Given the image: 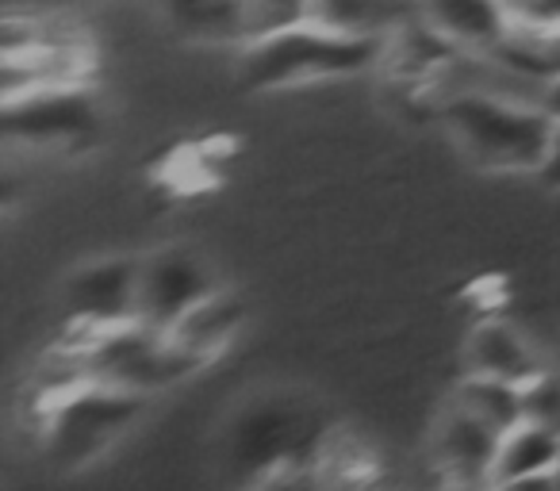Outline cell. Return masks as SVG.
<instances>
[{
    "label": "cell",
    "mask_w": 560,
    "mask_h": 491,
    "mask_svg": "<svg viewBox=\"0 0 560 491\" xmlns=\"http://www.w3.org/2000/svg\"><path fill=\"white\" fill-rule=\"evenodd\" d=\"M445 127L460 154L480 169L537 173L549 147L552 116L541 104L506 101L495 93H450L442 104Z\"/></svg>",
    "instance_id": "obj_1"
},
{
    "label": "cell",
    "mask_w": 560,
    "mask_h": 491,
    "mask_svg": "<svg viewBox=\"0 0 560 491\" xmlns=\"http://www.w3.org/2000/svg\"><path fill=\"white\" fill-rule=\"evenodd\" d=\"M388 39L373 35H346L323 24H300L292 32L269 35L242 47V81L257 93L265 89H296L315 81L350 78L384 62Z\"/></svg>",
    "instance_id": "obj_2"
},
{
    "label": "cell",
    "mask_w": 560,
    "mask_h": 491,
    "mask_svg": "<svg viewBox=\"0 0 560 491\" xmlns=\"http://www.w3.org/2000/svg\"><path fill=\"white\" fill-rule=\"evenodd\" d=\"M203 361L180 350L165 330H154L147 323H124V327H108L85 335L78 350V373L93 384H108V388L131 391V396H154L173 384L188 381L200 373Z\"/></svg>",
    "instance_id": "obj_3"
},
{
    "label": "cell",
    "mask_w": 560,
    "mask_h": 491,
    "mask_svg": "<svg viewBox=\"0 0 560 491\" xmlns=\"http://www.w3.org/2000/svg\"><path fill=\"white\" fill-rule=\"evenodd\" d=\"M147 396L108 388V384L78 381L55 396L43 422V442L58 465H85L104 453L135 419L142 414Z\"/></svg>",
    "instance_id": "obj_4"
},
{
    "label": "cell",
    "mask_w": 560,
    "mask_h": 491,
    "mask_svg": "<svg viewBox=\"0 0 560 491\" xmlns=\"http://www.w3.org/2000/svg\"><path fill=\"white\" fill-rule=\"evenodd\" d=\"M219 289L211 269L185 246L139 261V323L170 335L203 296Z\"/></svg>",
    "instance_id": "obj_5"
},
{
    "label": "cell",
    "mask_w": 560,
    "mask_h": 491,
    "mask_svg": "<svg viewBox=\"0 0 560 491\" xmlns=\"http://www.w3.org/2000/svg\"><path fill=\"white\" fill-rule=\"evenodd\" d=\"M499 437L488 422L468 414L457 399L445 404L430 430V460L442 476L445 491H483L491 483V465H495Z\"/></svg>",
    "instance_id": "obj_6"
},
{
    "label": "cell",
    "mask_w": 560,
    "mask_h": 491,
    "mask_svg": "<svg viewBox=\"0 0 560 491\" xmlns=\"http://www.w3.org/2000/svg\"><path fill=\"white\" fill-rule=\"evenodd\" d=\"M66 304L81 335L135 323L139 319V261L112 258L85 266L66 284Z\"/></svg>",
    "instance_id": "obj_7"
},
{
    "label": "cell",
    "mask_w": 560,
    "mask_h": 491,
    "mask_svg": "<svg viewBox=\"0 0 560 491\" xmlns=\"http://www.w3.org/2000/svg\"><path fill=\"white\" fill-rule=\"evenodd\" d=\"M12 139L50 142V147H73L81 139H93L96 112L85 96V85L35 89L16 101H4Z\"/></svg>",
    "instance_id": "obj_8"
},
{
    "label": "cell",
    "mask_w": 560,
    "mask_h": 491,
    "mask_svg": "<svg viewBox=\"0 0 560 491\" xmlns=\"http://www.w3.org/2000/svg\"><path fill=\"white\" fill-rule=\"evenodd\" d=\"M415 16L460 55H491L511 35L506 0H415Z\"/></svg>",
    "instance_id": "obj_9"
},
{
    "label": "cell",
    "mask_w": 560,
    "mask_h": 491,
    "mask_svg": "<svg viewBox=\"0 0 560 491\" xmlns=\"http://www.w3.org/2000/svg\"><path fill=\"white\" fill-rule=\"evenodd\" d=\"M465 373L495 376V381H511L526 388L529 381H537L549 369L518 327L503 319H483L480 327H472L465 342Z\"/></svg>",
    "instance_id": "obj_10"
},
{
    "label": "cell",
    "mask_w": 560,
    "mask_h": 491,
    "mask_svg": "<svg viewBox=\"0 0 560 491\" xmlns=\"http://www.w3.org/2000/svg\"><path fill=\"white\" fill-rule=\"evenodd\" d=\"M242 327H246V300L219 284L211 296H203L200 304L170 330V338L180 350H188L192 358H200L203 365H208V361H215L219 353L238 338Z\"/></svg>",
    "instance_id": "obj_11"
},
{
    "label": "cell",
    "mask_w": 560,
    "mask_h": 491,
    "mask_svg": "<svg viewBox=\"0 0 560 491\" xmlns=\"http://www.w3.org/2000/svg\"><path fill=\"white\" fill-rule=\"evenodd\" d=\"M165 27L192 43L246 47V0H154Z\"/></svg>",
    "instance_id": "obj_12"
},
{
    "label": "cell",
    "mask_w": 560,
    "mask_h": 491,
    "mask_svg": "<svg viewBox=\"0 0 560 491\" xmlns=\"http://www.w3.org/2000/svg\"><path fill=\"white\" fill-rule=\"evenodd\" d=\"M312 20L346 35L388 39L396 27L415 20V0H312Z\"/></svg>",
    "instance_id": "obj_13"
},
{
    "label": "cell",
    "mask_w": 560,
    "mask_h": 491,
    "mask_svg": "<svg viewBox=\"0 0 560 491\" xmlns=\"http://www.w3.org/2000/svg\"><path fill=\"white\" fill-rule=\"evenodd\" d=\"M560 460V434L557 430L518 422L499 437L495 465H491V483L495 480H522V476H545Z\"/></svg>",
    "instance_id": "obj_14"
},
{
    "label": "cell",
    "mask_w": 560,
    "mask_h": 491,
    "mask_svg": "<svg viewBox=\"0 0 560 491\" xmlns=\"http://www.w3.org/2000/svg\"><path fill=\"white\" fill-rule=\"evenodd\" d=\"M460 407L468 414H476L480 422H488L495 434H506L522 422V388L511 381H495V376L465 373L453 391Z\"/></svg>",
    "instance_id": "obj_15"
},
{
    "label": "cell",
    "mask_w": 560,
    "mask_h": 491,
    "mask_svg": "<svg viewBox=\"0 0 560 491\" xmlns=\"http://www.w3.org/2000/svg\"><path fill=\"white\" fill-rule=\"evenodd\" d=\"M312 24V0H246V43Z\"/></svg>",
    "instance_id": "obj_16"
},
{
    "label": "cell",
    "mask_w": 560,
    "mask_h": 491,
    "mask_svg": "<svg viewBox=\"0 0 560 491\" xmlns=\"http://www.w3.org/2000/svg\"><path fill=\"white\" fill-rule=\"evenodd\" d=\"M522 422L560 434V376H552V369L522 388Z\"/></svg>",
    "instance_id": "obj_17"
},
{
    "label": "cell",
    "mask_w": 560,
    "mask_h": 491,
    "mask_svg": "<svg viewBox=\"0 0 560 491\" xmlns=\"http://www.w3.org/2000/svg\"><path fill=\"white\" fill-rule=\"evenodd\" d=\"M511 27L522 32H541V27H560V0H506Z\"/></svg>",
    "instance_id": "obj_18"
},
{
    "label": "cell",
    "mask_w": 560,
    "mask_h": 491,
    "mask_svg": "<svg viewBox=\"0 0 560 491\" xmlns=\"http://www.w3.org/2000/svg\"><path fill=\"white\" fill-rule=\"evenodd\" d=\"M537 177L549 188H560V119H552L549 147H545V162H541V169H537Z\"/></svg>",
    "instance_id": "obj_19"
},
{
    "label": "cell",
    "mask_w": 560,
    "mask_h": 491,
    "mask_svg": "<svg viewBox=\"0 0 560 491\" xmlns=\"http://www.w3.org/2000/svg\"><path fill=\"white\" fill-rule=\"evenodd\" d=\"M483 491H552V480H549V472L545 476H522V480H495Z\"/></svg>",
    "instance_id": "obj_20"
},
{
    "label": "cell",
    "mask_w": 560,
    "mask_h": 491,
    "mask_svg": "<svg viewBox=\"0 0 560 491\" xmlns=\"http://www.w3.org/2000/svg\"><path fill=\"white\" fill-rule=\"evenodd\" d=\"M545 112H549L552 119H560V81H552V85L545 89Z\"/></svg>",
    "instance_id": "obj_21"
},
{
    "label": "cell",
    "mask_w": 560,
    "mask_h": 491,
    "mask_svg": "<svg viewBox=\"0 0 560 491\" xmlns=\"http://www.w3.org/2000/svg\"><path fill=\"white\" fill-rule=\"evenodd\" d=\"M549 480H552V491H560V460H557V465H552Z\"/></svg>",
    "instance_id": "obj_22"
}]
</instances>
